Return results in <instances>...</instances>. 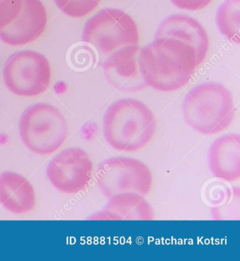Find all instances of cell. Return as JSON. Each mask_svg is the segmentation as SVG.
I'll list each match as a JSON object with an SVG mask.
<instances>
[{"mask_svg": "<svg viewBox=\"0 0 240 261\" xmlns=\"http://www.w3.org/2000/svg\"><path fill=\"white\" fill-rule=\"evenodd\" d=\"M138 62L146 86L164 92L186 86L198 66L193 47L169 38H155L141 48Z\"/></svg>", "mask_w": 240, "mask_h": 261, "instance_id": "1", "label": "cell"}, {"mask_svg": "<svg viewBox=\"0 0 240 261\" xmlns=\"http://www.w3.org/2000/svg\"><path fill=\"white\" fill-rule=\"evenodd\" d=\"M156 129L155 115L144 102L136 99H121L111 104L104 114V139L118 151L142 150L155 137Z\"/></svg>", "mask_w": 240, "mask_h": 261, "instance_id": "2", "label": "cell"}, {"mask_svg": "<svg viewBox=\"0 0 240 261\" xmlns=\"http://www.w3.org/2000/svg\"><path fill=\"white\" fill-rule=\"evenodd\" d=\"M187 124L196 132L211 136L231 125L234 106L231 93L217 83H204L189 92L183 103Z\"/></svg>", "mask_w": 240, "mask_h": 261, "instance_id": "3", "label": "cell"}, {"mask_svg": "<svg viewBox=\"0 0 240 261\" xmlns=\"http://www.w3.org/2000/svg\"><path fill=\"white\" fill-rule=\"evenodd\" d=\"M20 137L31 151L40 155L54 153L65 143L68 125L59 110L47 103L29 107L19 122Z\"/></svg>", "mask_w": 240, "mask_h": 261, "instance_id": "4", "label": "cell"}, {"mask_svg": "<svg viewBox=\"0 0 240 261\" xmlns=\"http://www.w3.org/2000/svg\"><path fill=\"white\" fill-rule=\"evenodd\" d=\"M82 39L107 58L126 46L138 45L139 31L133 18L127 13L107 8L86 22Z\"/></svg>", "mask_w": 240, "mask_h": 261, "instance_id": "5", "label": "cell"}, {"mask_svg": "<svg viewBox=\"0 0 240 261\" xmlns=\"http://www.w3.org/2000/svg\"><path fill=\"white\" fill-rule=\"evenodd\" d=\"M96 183L108 199L127 193L145 196L151 192L153 178L151 170L142 161L133 158L114 157L99 165Z\"/></svg>", "mask_w": 240, "mask_h": 261, "instance_id": "6", "label": "cell"}, {"mask_svg": "<svg viewBox=\"0 0 240 261\" xmlns=\"http://www.w3.org/2000/svg\"><path fill=\"white\" fill-rule=\"evenodd\" d=\"M50 64L45 55L34 50L20 51L7 59L3 69L7 88L19 96L41 94L51 81Z\"/></svg>", "mask_w": 240, "mask_h": 261, "instance_id": "7", "label": "cell"}, {"mask_svg": "<svg viewBox=\"0 0 240 261\" xmlns=\"http://www.w3.org/2000/svg\"><path fill=\"white\" fill-rule=\"evenodd\" d=\"M47 175L55 188L64 194L83 192L91 182L93 164L88 154L79 148L66 149L55 156Z\"/></svg>", "mask_w": 240, "mask_h": 261, "instance_id": "8", "label": "cell"}, {"mask_svg": "<svg viewBox=\"0 0 240 261\" xmlns=\"http://www.w3.org/2000/svg\"><path fill=\"white\" fill-rule=\"evenodd\" d=\"M47 24V10L40 0H22L15 19L0 30V40L9 45H25L41 36Z\"/></svg>", "mask_w": 240, "mask_h": 261, "instance_id": "9", "label": "cell"}, {"mask_svg": "<svg viewBox=\"0 0 240 261\" xmlns=\"http://www.w3.org/2000/svg\"><path fill=\"white\" fill-rule=\"evenodd\" d=\"M140 49L139 45H128L106 58L103 64L106 78L119 91L135 92L146 87L139 67Z\"/></svg>", "mask_w": 240, "mask_h": 261, "instance_id": "10", "label": "cell"}, {"mask_svg": "<svg viewBox=\"0 0 240 261\" xmlns=\"http://www.w3.org/2000/svg\"><path fill=\"white\" fill-rule=\"evenodd\" d=\"M155 38H169L188 44L195 49L197 65L208 53L209 40L206 30L195 18L183 14H173L159 25Z\"/></svg>", "mask_w": 240, "mask_h": 261, "instance_id": "11", "label": "cell"}, {"mask_svg": "<svg viewBox=\"0 0 240 261\" xmlns=\"http://www.w3.org/2000/svg\"><path fill=\"white\" fill-rule=\"evenodd\" d=\"M211 172L217 179L234 182L240 178V137L230 134L216 140L208 154Z\"/></svg>", "mask_w": 240, "mask_h": 261, "instance_id": "12", "label": "cell"}, {"mask_svg": "<svg viewBox=\"0 0 240 261\" xmlns=\"http://www.w3.org/2000/svg\"><path fill=\"white\" fill-rule=\"evenodd\" d=\"M155 212L144 196L121 194L109 198L102 211L89 219L95 220H152Z\"/></svg>", "mask_w": 240, "mask_h": 261, "instance_id": "13", "label": "cell"}, {"mask_svg": "<svg viewBox=\"0 0 240 261\" xmlns=\"http://www.w3.org/2000/svg\"><path fill=\"white\" fill-rule=\"evenodd\" d=\"M0 203L14 214L31 212L36 205V194L29 181L15 172L0 174Z\"/></svg>", "mask_w": 240, "mask_h": 261, "instance_id": "14", "label": "cell"}, {"mask_svg": "<svg viewBox=\"0 0 240 261\" xmlns=\"http://www.w3.org/2000/svg\"><path fill=\"white\" fill-rule=\"evenodd\" d=\"M240 0H225L216 14L220 32L234 43H239Z\"/></svg>", "mask_w": 240, "mask_h": 261, "instance_id": "15", "label": "cell"}, {"mask_svg": "<svg viewBox=\"0 0 240 261\" xmlns=\"http://www.w3.org/2000/svg\"><path fill=\"white\" fill-rule=\"evenodd\" d=\"M58 8L67 16L81 18L98 7L100 0H54Z\"/></svg>", "mask_w": 240, "mask_h": 261, "instance_id": "16", "label": "cell"}, {"mask_svg": "<svg viewBox=\"0 0 240 261\" xmlns=\"http://www.w3.org/2000/svg\"><path fill=\"white\" fill-rule=\"evenodd\" d=\"M21 5L22 0H0V30L15 19Z\"/></svg>", "mask_w": 240, "mask_h": 261, "instance_id": "17", "label": "cell"}, {"mask_svg": "<svg viewBox=\"0 0 240 261\" xmlns=\"http://www.w3.org/2000/svg\"><path fill=\"white\" fill-rule=\"evenodd\" d=\"M174 5L181 9L197 11L208 6L212 0H170Z\"/></svg>", "mask_w": 240, "mask_h": 261, "instance_id": "18", "label": "cell"}]
</instances>
